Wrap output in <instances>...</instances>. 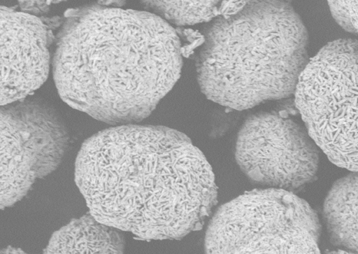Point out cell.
Wrapping results in <instances>:
<instances>
[{"label": "cell", "mask_w": 358, "mask_h": 254, "mask_svg": "<svg viewBox=\"0 0 358 254\" xmlns=\"http://www.w3.org/2000/svg\"><path fill=\"white\" fill-rule=\"evenodd\" d=\"M196 62L202 93L241 111L294 94L310 59L308 35L285 1H248L204 29Z\"/></svg>", "instance_id": "3957f363"}, {"label": "cell", "mask_w": 358, "mask_h": 254, "mask_svg": "<svg viewBox=\"0 0 358 254\" xmlns=\"http://www.w3.org/2000/svg\"><path fill=\"white\" fill-rule=\"evenodd\" d=\"M330 12L345 30L358 34V1H329Z\"/></svg>", "instance_id": "7c38bea8"}, {"label": "cell", "mask_w": 358, "mask_h": 254, "mask_svg": "<svg viewBox=\"0 0 358 254\" xmlns=\"http://www.w3.org/2000/svg\"><path fill=\"white\" fill-rule=\"evenodd\" d=\"M294 97L317 147L336 166L358 171V40L322 48L299 76Z\"/></svg>", "instance_id": "5b68a950"}, {"label": "cell", "mask_w": 358, "mask_h": 254, "mask_svg": "<svg viewBox=\"0 0 358 254\" xmlns=\"http://www.w3.org/2000/svg\"><path fill=\"white\" fill-rule=\"evenodd\" d=\"M121 230L96 220L90 213L71 220L51 236L44 253H123Z\"/></svg>", "instance_id": "9c48e42d"}, {"label": "cell", "mask_w": 358, "mask_h": 254, "mask_svg": "<svg viewBox=\"0 0 358 254\" xmlns=\"http://www.w3.org/2000/svg\"><path fill=\"white\" fill-rule=\"evenodd\" d=\"M151 13L178 26L208 22L215 17L217 1H143Z\"/></svg>", "instance_id": "8fae6325"}, {"label": "cell", "mask_w": 358, "mask_h": 254, "mask_svg": "<svg viewBox=\"0 0 358 254\" xmlns=\"http://www.w3.org/2000/svg\"><path fill=\"white\" fill-rule=\"evenodd\" d=\"M1 106L24 99L50 70V32L37 16L0 7Z\"/></svg>", "instance_id": "ba28073f"}, {"label": "cell", "mask_w": 358, "mask_h": 254, "mask_svg": "<svg viewBox=\"0 0 358 254\" xmlns=\"http://www.w3.org/2000/svg\"><path fill=\"white\" fill-rule=\"evenodd\" d=\"M235 157L252 183L292 192L312 181L319 165L317 146L306 129L268 112L245 120Z\"/></svg>", "instance_id": "52a82bcc"}, {"label": "cell", "mask_w": 358, "mask_h": 254, "mask_svg": "<svg viewBox=\"0 0 358 254\" xmlns=\"http://www.w3.org/2000/svg\"><path fill=\"white\" fill-rule=\"evenodd\" d=\"M1 209L12 206L29 192L36 178L61 164L69 143L60 113L40 98L1 106Z\"/></svg>", "instance_id": "8992f818"}, {"label": "cell", "mask_w": 358, "mask_h": 254, "mask_svg": "<svg viewBox=\"0 0 358 254\" xmlns=\"http://www.w3.org/2000/svg\"><path fill=\"white\" fill-rule=\"evenodd\" d=\"M321 225L292 191L255 189L220 206L207 227L206 253H319Z\"/></svg>", "instance_id": "277c9868"}, {"label": "cell", "mask_w": 358, "mask_h": 254, "mask_svg": "<svg viewBox=\"0 0 358 254\" xmlns=\"http://www.w3.org/2000/svg\"><path fill=\"white\" fill-rule=\"evenodd\" d=\"M323 216L331 241L358 253V171L333 184L324 199Z\"/></svg>", "instance_id": "30bf717a"}, {"label": "cell", "mask_w": 358, "mask_h": 254, "mask_svg": "<svg viewBox=\"0 0 358 254\" xmlns=\"http://www.w3.org/2000/svg\"><path fill=\"white\" fill-rule=\"evenodd\" d=\"M53 78L71 107L109 125L148 117L180 78L179 37L149 12L91 5L66 13Z\"/></svg>", "instance_id": "7a4b0ae2"}, {"label": "cell", "mask_w": 358, "mask_h": 254, "mask_svg": "<svg viewBox=\"0 0 358 254\" xmlns=\"http://www.w3.org/2000/svg\"><path fill=\"white\" fill-rule=\"evenodd\" d=\"M75 182L99 221L145 239H180L217 204L212 168L185 134L120 125L82 144Z\"/></svg>", "instance_id": "6da1fadb"}, {"label": "cell", "mask_w": 358, "mask_h": 254, "mask_svg": "<svg viewBox=\"0 0 358 254\" xmlns=\"http://www.w3.org/2000/svg\"><path fill=\"white\" fill-rule=\"evenodd\" d=\"M20 6L23 12L33 15L43 13L49 10L50 1H20Z\"/></svg>", "instance_id": "4fadbf2b"}]
</instances>
